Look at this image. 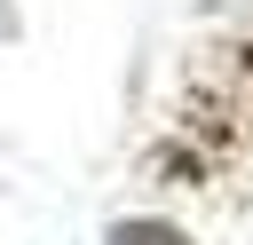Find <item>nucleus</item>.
<instances>
[{"mask_svg":"<svg viewBox=\"0 0 253 245\" xmlns=\"http://www.w3.org/2000/svg\"><path fill=\"white\" fill-rule=\"evenodd\" d=\"M103 245H190L174 221H158V213H134V221H111V237Z\"/></svg>","mask_w":253,"mask_h":245,"instance_id":"1","label":"nucleus"}]
</instances>
